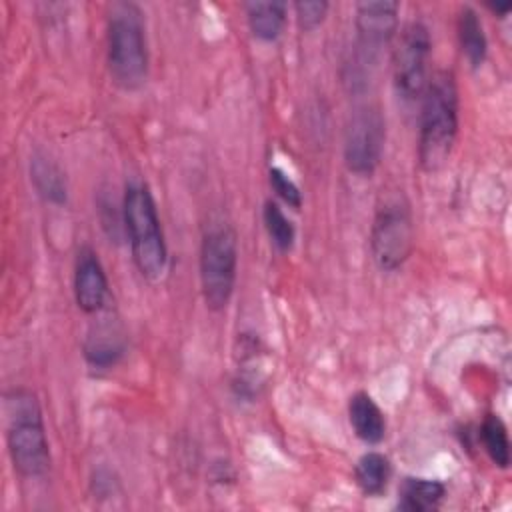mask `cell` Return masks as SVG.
I'll use <instances>...</instances> for the list:
<instances>
[{
    "label": "cell",
    "instance_id": "cell-16",
    "mask_svg": "<svg viewBox=\"0 0 512 512\" xmlns=\"http://www.w3.org/2000/svg\"><path fill=\"white\" fill-rule=\"evenodd\" d=\"M392 476V464L388 456L382 452H366L358 458L354 466V480L356 486L364 496H380L384 494Z\"/></svg>",
    "mask_w": 512,
    "mask_h": 512
},
{
    "label": "cell",
    "instance_id": "cell-17",
    "mask_svg": "<svg viewBox=\"0 0 512 512\" xmlns=\"http://www.w3.org/2000/svg\"><path fill=\"white\" fill-rule=\"evenodd\" d=\"M30 178L38 194L52 204H64L68 198V186L64 172L44 154L30 158Z\"/></svg>",
    "mask_w": 512,
    "mask_h": 512
},
{
    "label": "cell",
    "instance_id": "cell-13",
    "mask_svg": "<svg viewBox=\"0 0 512 512\" xmlns=\"http://www.w3.org/2000/svg\"><path fill=\"white\" fill-rule=\"evenodd\" d=\"M446 496V486L432 478L408 476L398 488V508L402 512L436 510Z\"/></svg>",
    "mask_w": 512,
    "mask_h": 512
},
{
    "label": "cell",
    "instance_id": "cell-6",
    "mask_svg": "<svg viewBox=\"0 0 512 512\" xmlns=\"http://www.w3.org/2000/svg\"><path fill=\"white\" fill-rule=\"evenodd\" d=\"M414 250V224L410 208L400 198L386 200L374 214L370 228V252L384 272L398 270Z\"/></svg>",
    "mask_w": 512,
    "mask_h": 512
},
{
    "label": "cell",
    "instance_id": "cell-12",
    "mask_svg": "<svg viewBox=\"0 0 512 512\" xmlns=\"http://www.w3.org/2000/svg\"><path fill=\"white\" fill-rule=\"evenodd\" d=\"M348 418L354 434L366 444H380L386 436V418L368 392H356L348 402Z\"/></svg>",
    "mask_w": 512,
    "mask_h": 512
},
{
    "label": "cell",
    "instance_id": "cell-8",
    "mask_svg": "<svg viewBox=\"0 0 512 512\" xmlns=\"http://www.w3.org/2000/svg\"><path fill=\"white\" fill-rule=\"evenodd\" d=\"M386 140V124L382 112L364 104L358 106L346 126L344 136V162L356 176H372L380 164Z\"/></svg>",
    "mask_w": 512,
    "mask_h": 512
},
{
    "label": "cell",
    "instance_id": "cell-4",
    "mask_svg": "<svg viewBox=\"0 0 512 512\" xmlns=\"http://www.w3.org/2000/svg\"><path fill=\"white\" fill-rule=\"evenodd\" d=\"M122 222L128 234L132 260L138 272L148 280L162 278L168 264V248L154 196L146 184H126L122 202Z\"/></svg>",
    "mask_w": 512,
    "mask_h": 512
},
{
    "label": "cell",
    "instance_id": "cell-11",
    "mask_svg": "<svg viewBox=\"0 0 512 512\" xmlns=\"http://www.w3.org/2000/svg\"><path fill=\"white\" fill-rule=\"evenodd\" d=\"M124 352V338L118 328L112 326V322H100L88 332L84 340V358L92 368L98 370H108L116 366Z\"/></svg>",
    "mask_w": 512,
    "mask_h": 512
},
{
    "label": "cell",
    "instance_id": "cell-22",
    "mask_svg": "<svg viewBox=\"0 0 512 512\" xmlns=\"http://www.w3.org/2000/svg\"><path fill=\"white\" fill-rule=\"evenodd\" d=\"M510 8H512V6H510V4H502V6H500V4H490V10H492V12H494V14H498V16H500V18H504V16H508V12H510Z\"/></svg>",
    "mask_w": 512,
    "mask_h": 512
},
{
    "label": "cell",
    "instance_id": "cell-2",
    "mask_svg": "<svg viewBox=\"0 0 512 512\" xmlns=\"http://www.w3.org/2000/svg\"><path fill=\"white\" fill-rule=\"evenodd\" d=\"M106 62L112 82L138 90L148 78V44L142 10L134 2H114L108 10Z\"/></svg>",
    "mask_w": 512,
    "mask_h": 512
},
{
    "label": "cell",
    "instance_id": "cell-3",
    "mask_svg": "<svg viewBox=\"0 0 512 512\" xmlns=\"http://www.w3.org/2000/svg\"><path fill=\"white\" fill-rule=\"evenodd\" d=\"M6 444L14 470L24 478H40L50 468V446L36 394L14 388L6 394Z\"/></svg>",
    "mask_w": 512,
    "mask_h": 512
},
{
    "label": "cell",
    "instance_id": "cell-14",
    "mask_svg": "<svg viewBox=\"0 0 512 512\" xmlns=\"http://www.w3.org/2000/svg\"><path fill=\"white\" fill-rule=\"evenodd\" d=\"M456 32H458V42L462 48V54L466 56L468 64L472 68H478L486 60L488 52V42L484 34V26L480 22V16L472 6H460L458 18H456Z\"/></svg>",
    "mask_w": 512,
    "mask_h": 512
},
{
    "label": "cell",
    "instance_id": "cell-5",
    "mask_svg": "<svg viewBox=\"0 0 512 512\" xmlns=\"http://www.w3.org/2000/svg\"><path fill=\"white\" fill-rule=\"evenodd\" d=\"M238 270L236 232L220 222L212 224L200 246V286L204 302L210 310H224L234 294Z\"/></svg>",
    "mask_w": 512,
    "mask_h": 512
},
{
    "label": "cell",
    "instance_id": "cell-18",
    "mask_svg": "<svg viewBox=\"0 0 512 512\" xmlns=\"http://www.w3.org/2000/svg\"><path fill=\"white\" fill-rule=\"evenodd\" d=\"M480 438L486 454L498 468H508L510 464V440L504 422L496 414H486L480 426Z\"/></svg>",
    "mask_w": 512,
    "mask_h": 512
},
{
    "label": "cell",
    "instance_id": "cell-7",
    "mask_svg": "<svg viewBox=\"0 0 512 512\" xmlns=\"http://www.w3.org/2000/svg\"><path fill=\"white\" fill-rule=\"evenodd\" d=\"M432 52V40L428 28L414 20L408 22L392 52V76L396 94L406 102L422 98L428 84V60Z\"/></svg>",
    "mask_w": 512,
    "mask_h": 512
},
{
    "label": "cell",
    "instance_id": "cell-20",
    "mask_svg": "<svg viewBox=\"0 0 512 512\" xmlns=\"http://www.w3.org/2000/svg\"><path fill=\"white\" fill-rule=\"evenodd\" d=\"M268 176H270V186L274 188V192L294 210H298L302 206V192L300 188L296 186V182L278 166H272L268 170Z\"/></svg>",
    "mask_w": 512,
    "mask_h": 512
},
{
    "label": "cell",
    "instance_id": "cell-1",
    "mask_svg": "<svg viewBox=\"0 0 512 512\" xmlns=\"http://www.w3.org/2000/svg\"><path fill=\"white\" fill-rule=\"evenodd\" d=\"M418 124V162L424 172L446 166L458 136V86L448 70L428 78L420 98Z\"/></svg>",
    "mask_w": 512,
    "mask_h": 512
},
{
    "label": "cell",
    "instance_id": "cell-21",
    "mask_svg": "<svg viewBox=\"0 0 512 512\" xmlns=\"http://www.w3.org/2000/svg\"><path fill=\"white\" fill-rule=\"evenodd\" d=\"M294 10H296L298 26L304 32H310V30L318 28L324 22L326 12H328V2H324V0H300V2L294 4Z\"/></svg>",
    "mask_w": 512,
    "mask_h": 512
},
{
    "label": "cell",
    "instance_id": "cell-10",
    "mask_svg": "<svg viewBox=\"0 0 512 512\" xmlns=\"http://www.w3.org/2000/svg\"><path fill=\"white\" fill-rule=\"evenodd\" d=\"M74 298L82 312L96 314L108 300V278L98 254L84 246L78 252L74 268Z\"/></svg>",
    "mask_w": 512,
    "mask_h": 512
},
{
    "label": "cell",
    "instance_id": "cell-15",
    "mask_svg": "<svg viewBox=\"0 0 512 512\" xmlns=\"http://www.w3.org/2000/svg\"><path fill=\"white\" fill-rule=\"evenodd\" d=\"M244 10L250 32L256 38L272 42L282 34L288 10L284 2H248L244 4Z\"/></svg>",
    "mask_w": 512,
    "mask_h": 512
},
{
    "label": "cell",
    "instance_id": "cell-9",
    "mask_svg": "<svg viewBox=\"0 0 512 512\" xmlns=\"http://www.w3.org/2000/svg\"><path fill=\"white\" fill-rule=\"evenodd\" d=\"M400 4L394 0H364L356 4L354 26L364 60L374 58L390 44L398 30Z\"/></svg>",
    "mask_w": 512,
    "mask_h": 512
},
{
    "label": "cell",
    "instance_id": "cell-19",
    "mask_svg": "<svg viewBox=\"0 0 512 512\" xmlns=\"http://www.w3.org/2000/svg\"><path fill=\"white\" fill-rule=\"evenodd\" d=\"M262 218H264V226H266V232H268L272 244L280 252H288L294 246L296 230H294V224L288 220V216L282 212V208L276 202L268 200L264 204Z\"/></svg>",
    "mask_w": 512,
    "mask_h": 512
}]
</instances>
